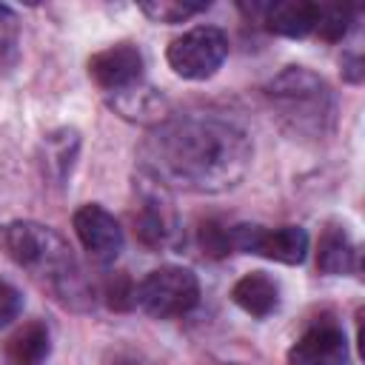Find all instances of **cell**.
I'll use <instances>...</instances> for the list:
<instances>
[{"mask_svg":"<svg viewBox=\"0 0 365 365\" xmlns=\"http://www.w3.org/2000/svg\"><path fill=\"white\" fill-rule=\"evenodd\" d=\"M251 137L231 120L214 114L171 117L154 125L143 143V171L165 188L197 194L234 188L251 168Z\"/></svg>","mask_w":365,"mask_h":365,"instance_id":"cell-1","label":"cell"},{"mask_svg":"<svg viewBox=\"0 0 365 365\" xmlns=\"http://www.w3.org/2000/svg\"><path fill=\"white\" fill-rule=\"evenodd\" d=\"M0 242L6 254L26 271H31L37 279L48 282L66 302L86 297V288L80 285L77 259L68 248V242L48 225L40 222H9L0 231Z\"/></svg>","mask_w":365,"mask_h":365,"instance_id":"cell-2","label":"cell"},{"mask_svg":"<svg viewBox=\"0 0 365 365\" xmlns=\"http://www.w3.org/2000/svg\"><path fill=\"white\" fill-rule=\"evenodd\" d=\"M265 97L294 134L322 137L334 120V97L328 83L302 66L282 68L265 86Z\"/></svg>","mask_w":365,"mask_h":365,"instance_id":"cell-3","label":"cell"},{"mask_svg":"<svg viewBox=\"0 0 365 365\" xmlns=\"http://www.w3.org/2000/svg\"><path fill=\"white\" fill-rule=\"evenodd\" d=\"M200 302V282L194 271L182 265H163L154 268L140 285H137V305L157 317V319H174L188 314Z\"/></svg>","mask_w":365,"mask_h":365,"instance_id":"cell-4","label":"cell"},{"mask_svg":"<svg viewBox=\"0 0 365 365\" xmlns=\"http://www.w3.org/2000/svg\"><path fill=\"white\" fill-rule=\"evenodd\" d=\"M228 57V37L217 26H194L185 34L174 37L165 60L174 74L185 80H208Z\"/></svg>","mask_w":365,"mask_h":365,"instance_id":"cell-5","label":"cell"},{"mask_svg":"<svg viewBox=\"0 0 365 365\" xmlns=\"http://www.w3.org/2000/svg\"><path fill=\"white\" fill-rule=\"evenodd\" d=\"M228 240H231V251L257 254L285 265H299L308 254V234L299 225L265 228L254 222H240L228 228Z\"/></svg>","mask_w":365,"mask_h":365,"instance_id":"cell-6","label":"cell"},{"mask_svg":"<svg viewBox=\"0 0 365 365\" xmlns=\"http://www.w3.org/2000/svg\"><path fill=\"white\" fill-rule=\"evenodd\" d=\"M134 191H137V211H134L137 237L151 248L168 245L177 237V211L168 197V188L143 171L134 182Z\"/></svg>","mask_w":365,"mask_h":365,"instance_id":"cell-7","label":"cell"},{"mask_svg":"<svg viewBox=\"0 0 365 365\" xmlns=\"http://www.w3.org/2000/svg\"><path fill=\"white\" fill-rule=\"evenodd\" d=\"M74 234L97 262H111L123 251V228L97 202H86L74 211Z\"/></svg>","mask_w":365,"mask_h":365,"instance_id":"cell-8","label":"cell"},{"mask_svg":"<svg viewBox=\"0 0 365 365\" xmlns=\"http://www.w3.org/2000/svg\"><path fill=\"white\" fill-rule=\"evenodd\" d=\"M88 77L103 88V91H125L140 83L143 77V54L131 43H117L108 46L88 60Z\"/></svg>","mask_w":365,"mask_h":365,"instance_id":"cell-9","label":"cell"},{"mask_svg":"<svg viewBox=\"0 0 365 365\" xmlns=\"http://www.w3.org/2000/svg\"><path fill=\"white\" fill-rule=\"evenodd\" d=\"M348 339L334 322L311 325L288 351V365H345Z\"/></svg>","mask_w":365,"mask_h":365,"instance_id":"cell-10","label":"cell"},{"mask_svg":"<svg viewBox=\"0 0 365 365\" xmlns=\"http://www.w3.org/2000/svg\"><path fill=\"white\" fill-rule=\"evenodd\" d=\"M245 14L262 20L274 34L282 37H308L317 29L319 17V3H305V0H279V3H251L242 6Z\"/></svg>","mask_w":365,"mask_h":365,"instance_id":"cell-11","label":"cell"},{"mask_svg":"<svg viewBox=\"0 0 365 365\" xmlns=\"http://www.w3.org/2000/svg\"><path fill=\"white\" fill-rule=\"evenodd\" d=\"M231 299L251 317H268L279 305V285L262 271H251L240 277L231 288Z\"/></svg>","mask_w":365,"mask_h":365,"instance_id":"cell-12","label":"cell"},{"mask_svg":"<svg viewBox=\"0 0 365 365\" xmlns=\"http://www.w3.org/2000/svg\"><path fill=\"white\" fill-rule=\"evenodd\" d=\"M111 106L125 117V120H134V123H148V125H160L165 117V100L148 88V86H131L125 91H117Z\"/></svg>","mask_w":365,"mask_h":365,"instance_id":"cell-13","label":"cell"},{"mask_svg":"<svg viewBox=\"0 0 365 365\" xmlns=\"http://www.w3.org/2000/svg\"><path fill=\"white\" fill-rule=\"evenodd\" d=\"M48 351H51L48 328L37 319L20 325L6 342V356L11 365H43Z\"/></svg>","mask_w":365,"mask_h":365,"instance_id":"cell-14","label":"cell"},{"mask_svg":"<svg viewBox=\"0 0 365 365\" xmlns=\"http://www.w3.org/2000/svg\"><path fill=\"white\" fill-rule=\"evenodd\" d=\"M317 265L325 274H351L356 271V245L351 242L342 225H328L319 237Z\"/></svg>","mask_w":365,"mask_h":365,"instance_id":"cell-15","label":"cell"},{"mask_svg":"<svg viewBox=\"0 0 365 365\" xmlns=\"http://www.w3.org/2000/svg\"><path fill=\"white\" fill-rule=\"evenodd\" d=\"M77 145H80V140H77L74 128H63V131H54L46 137V160H48V168L54 171L57 180H63L71 171Z\"/></svg>","mask_w":365,"mask_h":365,"instance_id":"cell-16","label":"cell"},{"mask_svg":"<svg viewBox=\"0 0 365 365\" xmlns=\"http://www.w3.org/2000/svg\"><path fill=\"white\" fill-rule=\"evenodd\" d=\"M354 23V9L345 3H319V17H317V34L328 43H336L348 34Z\"/></svg>","mask_w":365,"mask_h":365,"instance_id":"cell-17","label":"cell"},{"mask_svg":"<svg viewBox=\"0 0 365 365\" xmlns=\"http://www.w3.org/2000/svg\"><path fill=\"white\" fill-rule=\"evenodd\" d=\"M208 3H180V0H151V3H140V11L154 20V23H182L200 11H205Z\"/></svg>","mask_w":365,"mask_h":365,"instance_id":"cell-18","label":"cell"},{"mask_svg":"<svg viewBox=\"0 0 365 365\" xmlns=\"http://www.w3.org/2000/svg\"><path fill=\"white\" fill-rule=\"evenodd\" d=\"M20 57V20L14 9L0 3V71L11 68Z\"/></svg>","mask_w":365,"mask_h":365,"instance_id":"cell-19","label":"cell"},{"mask_svg":"<svg viewBox=\"0 0 365 365\" xmlns=\"http://www.w3.org/2000/svg\"><path fill=\"white\" fill-rule=\"evenodd\" d=\"M200 245L205 248V254L211 257H225L231 254V240H228V228L220 222H202L200 228Z\"/></svg>","mask_w":365,"mask_h":365,"instance_id":"cell-20","label":"cell"},{"mask_svg":"<svg viewBox=\"0 0 365 365\" xmlns=\"http://www.w3.org/2000/svg\"><path fill=\"white\" fill-rule=\"evenodd\" d=\"M106 297H108V305L117 308V311H125L131 305H137V285L125 277V274H117L108 279L106 285Z\"/></svg>","mask_w":365,"mask_h":365,"instance_id":"cell-21","label":"cell"},{"mask_svg":"<svg viewBox=\"0 0 365 365\" xmlns=\"http://www.w3.org/2000/svg\"><path fill=\"white\" fill-rule=\"evenodd\" d=\"M20 311H23V297H20V291H17L11 282L0 279V328L9 325L11 319H17Z\"/></svg>","mask_w":365,"mask_h":365,"instance_id":"cell-22","label":"cell"}]
</instances>
